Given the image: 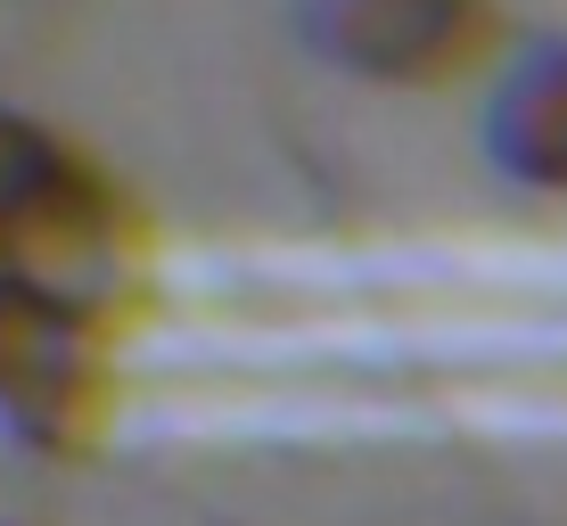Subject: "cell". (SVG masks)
<instances>
[{
    "mask_svg": "<svg viewBox=\"0 0 567 526\" xmlns=\"http://www.w3.org/2000/svg\"><path fill=\"white\" fill-rule=\"evenodd\" d=\"M485 165L502 182L567 198V42L526 50L485 100Z\"/></svg>",
    "mask_w": 567,
    "mask_h": 526,
    "instance_id": "obj_3",
    "label": "cell"
},
{
    "mask_svg": "<svg viewBox=\"0 0 567 526\" xmlns=\"http://www.w3.org/2000/svg\"><path fill=\"white\" fill-rule=\"evenodd\" d=\"M107 321L58 305L25 271L0 256V436L25 453H83L107 427L115 403V362H107Z\"/></svg>",
    "mask_w": 567,
    "mask_h": 526,
    "instance_id": "obj_1",
    "label": "cell"
},
{
    "mask_svg": "<svg viewBox=\"0 0 567 526\" xmlns=\"http://www.w3.org/2000/svg\"><path fill=\"white\" fill-rule=\"evenodd\" d=\"M297 42L354 83L427 91L494 58L502 9L494 0H297Z\"/></svg>",
    "mask_w": 567,
    "mask_h": 526,
    "instance_id": "obj_2",
    "label": "cell"
}]
</instances>
